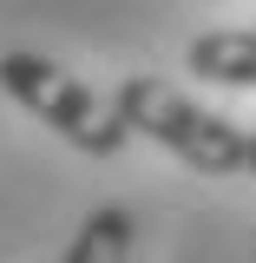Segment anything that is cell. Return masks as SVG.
<instances>
[{
    "mask_svg": "<svg viewBox=\"0 0 256 263\" xmlns=\"http://www.w3.org/2000/svg\"><path fill=\"white\" fill-rule=\"evenodd\" d=\"M112 105L125 112L131 138H151L158 152H171L178 164H191L204 178L250 171V132L237 125V119H224V112H210L204 99L178 92L158 72H125L112 86Z\"/></svg>",
    "mask_w": 256,
    "mask_h": 263,
    "instance_id": "1",
    "label": "cell"
},
{
    "mask_svg": "<svg viewBox=\"0 0 256 263\" xmlns=\"http://www.w3.org/2000/svg\"><path fill=\"white\" fill-rule=\"evenodd\" d=\"M0 92L13 105H27L46 132H60L66 145L86 152V158H119L125 138H131V125L112 105V92H92L79 72H66L46 53H27V46L0 53Z\"/></svg>",
    "mask_w": 256,
    "mask_h": 263,
    "instance_id": "2",
    "label": "cell"
},
{
    "mask_svg": "<svg viewBox=\"0 0 256 263\" xmlns=\"http://www.w3.org/2000/svg\"><path fill=\"white\" fill-rule=\"evenodd\" d=\"M184 66H191V79L256 92V27H210V33H197L191 46H184Z\"/></svg>",
    "mask_w": 256,
    "mask_h": 263,
    "instance_id": "3",
    "label": "cell"
},
{
    "mask_svg": "<svg viewBox=\"0 0 256 263\" xmlns=\"http://www.w3.org/2000/svg\"><path fill=\"white\" fill-rule=\"evenodd\" d=\"M131 237H138V217L125 204H99V211H86V224L72 230V243L60 250V263H125Z\"/></svg>",
    "mask_w": 256,
    "mask_h": 263,
    "instance_id": "4",
    "label": "cell"
},
{
    "mask_svg": "<svg viewBox=\"0 0 256 263\" xmlns=\"http://www.w3.org/2000/svg\"><path fill=\"white\" fill-rule=\"evenodd\" d=\"M250 178H256V125H250Z\"/></svg>",
    "mask_w": 256,
    "mask_h": 263,
    "instance_id": "5",
    "label": "cell"
}]
</instances>
